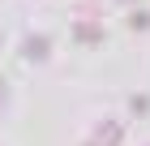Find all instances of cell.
<instances>
[{"mask_svg":"<svg viewBox=\"0 0 150 146\" xmlns=\"http://www.w3.org/2000/svg\"><path fill=\"white\" fill-rule=\"evenodd\" d=\"M73 39H81V43H99L103 30H99L94 22H77V26H73Z\"/></svg>","mask_w":150,"mask_h":146,"instance_id":"cell-1","label":"cell"},{"mask_svg":"<svg viewBox=\"0 0 150 146\" xmlns=\"http://www.w3.org/2000/svg\"><path fill=\"white\" fill-rule=\"evenodd\" d=\"M99 137H103V146H120V137H125V133H120V125H112V120H107L103 129H99Z\"/></svg>","mask_w":150,"mask_h":146,"instance_id":"cell-2","label":"cell"},{"mask_svg":"<svg viewBox=\"0 0 150 146\" xmlns=\"http://www.w3.org/2000/svg\"><path fill=\"white\" fill-rule=\"evenodd\" d=\"M26 56H35V60H43V56H47V43L39 39V34L30 39V43H26Z\"/></svg>","mask_w":150,"mask_h":146,"instance_id":"cell-3","label":"cell"},{"mask_svg":"<svg viewBox=\"0 0 150 146\" xmlns=\"http://www.w3.org/2000/svg\"><path fill=\"white\" fill-rule=\"evenodd\" d=\"M133 112H137V116L150 112V99H146V95H133Z\"/></svg>","mask_w":150,"mask_h":146,"instance_id":"cell-4","label":"cell"},{"mask_svg":"<svg viewBox=\"0 0 150 146\" xmlns=\"http://www.w3.org/2000/svg\"><path fill=\"white\" fill-rule=\"evenodd\" d=\"M150 26V13H133V30H146Z\"/></svg>","mask_w":150,"mask_h":146,"instance_id":"cell-5","label":"cell"},{"mask_svg":"<svg viewBox=\"0 0 150 146\" xmlns=\"http://www.w3.org/2000/svg\"><path fill=\"white\" fill-rule=\"evenodd\" d=\"M120 4H137V0H120Z\"/></svg>","mask_w":150,"mask_h":146,"instance_id":"cell-6","label":"cell"}]
</instances>
